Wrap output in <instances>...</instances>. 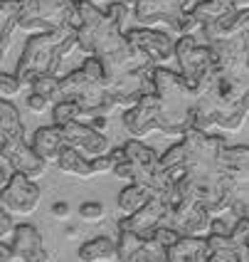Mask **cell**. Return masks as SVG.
<instances>
[{
    "mask_svg": "<svg viewBox=\"0 0 249 262\" xmlns=\"http://www.w3.org/2000/svg\"><path fill=\"white\" fill-rule=\"evenodd\" d=\"M74 47H79V37H77V28L72 25L52 32H35L25 42L15 74L22 79V84H32V79L42 74H57L62 62L69 57Z\"/></svg>",
    "mask_w": 249,
    "mask_h": 262,
    "instance_id": "6da1fadb",
    "label": "cell"
},
{
    "mask_svg": "<svg viewBox=\"0 0 249 262\" xmlns=\"http://www.w3.org/2000/svg\"><path fill=\"white\" fill-rule=\"evenodd\" d=\"M153 84L161 99V134L183 139L192 129V109L200 94L185 82L180 72L165 67L153 70Z\"/></svg>",
    "mask_w": 249,
    "mask_h": 262,
    "instance_id": "7a4b0ae2",
    "label": "cell"
},
{
    "mask_svg": "<svg viewBox=\"0 0 249 262\" xmlns=\"http://www.w3.org/2000/svg\"><path fill=\"white\" fill-rule=\"evenodd\" d=\"M79 30L82 10L77 0H22V17L20 30L25 32H52L59 28Z\"/></svg>",
    "mask_w": 249,
    "mask_h": 262,
    "instance_id": "3957f363",
    "label": "cell"
},
{
    "mask_svg": "<svg viewBox=\"0 0 249 262\" xmlns=\"http://www.w3.org/2000/svg\"><path fill=\"white\" fill-rule=\"evenodd\" d=\"M176 62L180 67V74L197 94L210 82V77L217 72V57L212 45L195 35H183L176 42Z\"/></svg>",
    "mask_w": 249,
    "mask_h": 262,
    "instance_id": "277c9868",
    "label": "cell"
},
{
    "mask_svg": "<svg viewBox=\"0 0 249 262\" xmlns=\"http://www.w3.org/2000/svg\"><path fill=\"white\" fill-rule=\"evenodd\" d=\"M180 141L185 144V151H188V173L190 176H207L222 171V151L227 148V141L222 134L190 129Z\"/></svg>",
    "mask_w": 249,
    "mask_h": 262,
    "instance_id": "5b68a950",
    "label": "cell"
},
{
    "mask_svg": "<svg viewBox=\"0 0 249 262\" xmlns=\"http://www.w3.org/2000/svg\"><path fill=\"white\" fill-rule=\"evenodd\" d=\"M188 8L190 0H136L133 17L141 28L168 30L170 35H178V23Z\"/></svg>",
    "mask_w": 249,
    "mask_h": 262,
    "instance_id": "8992f818",
    "label": "cell"
},
{
    "mask_svg": "<svg viewBox=\"0 0 249 262\" xmlns=\"http://www.w3.org/2000/svg\"><path fill=\"white\" fill-rule=\"evenodd\" d=\"M153 64H148V67H138V70H133V72H126L116 77V79H111L106 89H109V94L114 97V102H116V109H131L136 104L141 102L146 94H153L156 92V84H153Z\"/></svg>",
    "mask_w": 249,
    "mask_h": 262,
    "instance_id": "52a82bcc",
    "label": "cell"
},
{
    "mask_svg": "<svg viewBox=\"0 0 249 262\" xmlns=\"http://www.w3.org/2000/svg\"><path fill=\"white\" fill-rule=\"evenodd\" d=\"M126 37L133 47L143 50L151 62L156 67H165L170 59H176V37L168 30H156V28H131L126 30Z\"/></svg>",
    "mask_w": 249,
    "mask_h": 262,
    "instance_id": "ba28073f",
    "label": "cell"
},
{
    "mask_svg": "<svg viewBox=\"0 0 249 262\" xmlns=\"http://www.w3.org/2000/svg\"><path fill=\"white\" fill-rule=\"evenodd\" d=\"M40 201H42V188L37 186V181L22 173H15L0 195V205L10 210L13 215H32Z\"/></svg>",
    "mask_w": 249,
    "mask_h": 262,
    "instance_id": "9c48e42d",
    "label": "cell"
},
{
    "mask_svg": "<svg viewBox=\"0 0 249 262\" xmlns=\"http://www.w3.org/2000/svg\"><path fill=\"white\" fill-rule=\"evenodd\" d=\"M123 129L129 131L131 139H143L153 131H161V99L158 94H146L141 102L126 109L123 117H121Z\"/></svg>",
    "mask_w": 249,
    "mask_h": 262,
    "instance_id": "30bf717a",
    "label": "cell"
},
{
    "mask_svg": "<svg viewBox=\"0 0 249 262\" xmlns=\"http://www.w3.org/2000/svg\"><path fill=\"white\" fill-rule=\"evenodd\" d=\"M64 129V139H67V146H72L77 151H82L89 159H96V156H104L111 151V141L104 131H96L89 121H72Z\"/></svg>",
    "mask_w": 249,
    "mask_h": 262,
    "instance_id": "8fae6325",
    "label": "cell"
},
{
    "mask_svg": "<svg viewBox=\"0 0 249 262\" xmlns=\"http://www.w3.org/2000/svg\"><path fill=\"white\" fill-rule=\"evenodd\" d=\"M10 245L17 255V262H52V252L44 248L40 230L30 223H22L15 228Z\"/></svg>",
    "mask_w": 249,
    "mask_h": 262,
    "instance_id": "7c38bea8",
    "label": "cell"
},
{
    "mask_svg": "<svg viewBox=\"0 0 249 262\" xmlns=\"http://www.w3.org/2000/svg\"><path fill=\"white\" fill-rule=\"evenodd\" d=\"M163 223H165V203H163V195H156V198H153L151 203L143 205L138 213L123 215V220L118 223V228L133 230L136 235H141L143 240H151Z\"/></svg>",
    "mask_w": 249,
    "mask_h": 262,
    "instance_id": "4fadbf2b",
    "label": "cell"
},
{
    "mask_svg": "<svg viewBox=\"0 0 249 262\" xmlns=\"http://www.w3.org/2000/svg\"><path fill=\"white\" fill-rule=\"evenodd\" d=\"M249 32V8H237L230 15H225L222 20L212 23L203 28V37L207 45L212 42H222V40H232V37H239V35H247Z\"/></svg>",
    "mask_w": 249,
    "mask_h": 262,
    "instance_id": "5bb4252c",
    "label": "cell"
},
{
    "mask_svg": "<svg viewBox=\"0 0 249 262\" xmlns=\"http://www.w3.org/2000/svg\"><path fill=\"white\" fill-rule=\"evenodd\" d=\"M25 144V124L10 99L0 102V151H10L15 146Z\"/></svg>",
    "mask_w": 249,
    "mask_h": 262,
    "instance_id": "9a60e30c",
    "label": "cell"
},
{
    "mask_svg": "<svg viewBox=\"0 0 249 262\" xmlns=\"http://www.w3.org/2000/svg\"><path fill=\"white\" fill-rule=\"evenodd\" d=\"M3 156H8V161L13 163V168L17 173L28 176L32 181H40L44 173H47V161L32 148V146L25 141V144L15 146L10 151H0Z\"/></svg>",
    "mask_w": 249,
    "mask_h": 262,
    "instance_id": "2e32d148",
    "label": "cell"
},
{
    "mask_svg": "<svg viewBox=\"0 0 249 262\" xmlns=\"http://www.w3.org/2000/svg\"><path fill=\"white\" fill-rule=\"evenodd\" d=\"M30 146L42 156L47 163H57L59 154L64 151L67 146V139H64V129L52 124V126H40V129L32 134V141Z\"/></svg>",
    "mask_w": 249,
    "mask_h": 262,
    "instance_id": "e0dca14e",
    "label": "cell"
},
{
    "mask_svg": "<svg viewBox=\"0 0 249 262\" xmlns=\"http://www.w3.org/2000/svg\"><path fill=\"white\" fill-rule=\"evenodd\" d=\"M222 171L235 181L237 188L249 186V146H227L222 151Z\"/></svg>",
    "mask_w": 249,
    "mask_h": 262,
    "instance_id": "ac0fdd59",
    "label": "cell"
},
{
    "mask_svg": "<svg viewBox=\"0 0 249 262\" xmlns=\"http://www.w3.org/2000/svg\"><path fill=\"white\" fill-rule=\"evenodd\" d=\"M22 17V0H0V52L8 55L13 45V32L20 30Z\"/></svg>",
    "mask_w": 249,
    "mask_h": 262,
    "instance_id": "d6986e66",
    "label": "cell"
},
{
    "mask_svg": "<svg viewBox=\"0 0 249 262\" xmlns=\"http://www.w3.org/2000/svg\"><path fill=\"white\" fill-rule=\"evenodd\" d=\"M168 257H170V262H207L210 260L207 237L183 235L173 248H168Z\"/></svg>",
    "mask_w": 249,
    "mask_h": 262,
    "instance_id": "ffe728a7",
    "label": "cell"
},
{
    "mask_svg": "<svg viewBox=\"0 0 249 262\" xmlns=\"http://www.w3.org/2000/svg\"><path fill=\"white\" fill-rule=\"evenodd\" d=\"M57 166H59L62 173L74 176V178H82V181H87V178H94V176H96L91 159L84 156L82 151L72 148V146H64V151L59 154V159H57Z\"/></svg>",
    "mask_w": 249,
    "mask_h": 262,
    "instance_id": "44dd1931",
    "label": "cell"
},
{
    "mask_svg": "<svg viewBox=\"0 0 249 262\" xmlns=\"http://www.w3.org/2000/svg\"><path fill=\"white\" fill-rule=\"evenodd\" d=\"M156 195H158V193L153 188H148V186H143V183H129L116 198L118 210H121L123 215H133V213H138L146 203H151Z\"/></svg>",
    "mask_w": 249,
    "mask_h": 262,
    "instance_id": "7402d4cb",
    "label": "cell"
},
{
    "mask_svg": "<svg viewBox=\"0 0 249 262\" xmlns=\"http://www.w3.org/2000/svg\"><path fill=\"white\" fill-rule=\"evenodd\" d=\"M79 262H116L118 260V243L111 237H94L77 250Z\"/></svg>",
    "mask_w": 249,
    "mask_h": 262,
    "instance_id": "603a6c76",
    "label": "cell"
},
{
    "mask_svg": "<svg viewBox=\"0 0 249 262\" xmlns=\"http://www.w3.org/2000/svg\"><path fill=\"white\" fill-rule=\"evenodd\" d=\"M212 233V213L205 203H195L192 210L185 215L180 225V235H190V237H207Z\"/></svg>",
    "mask_w": 249,
    "mask_h": 262,
    "instance_id": "cb8c5ba5",
    "label": "cell"
},
{
    "mask_svg": "<svg viewBox=\"0 0 249 262\" xmlns=\"http://www.w3.org/2000/svg\"><path fill=\"white\" fill-rule=\"evenodd\" d=\"M146 240L133 230L118 228V262H143L146 260Z\"/></svg>",
    "mask_w": 249,
    "mask_h": 262,
    "instance_id": "d4e9b609",
    "label": "cell"
},
{
    "mask_svg": "<svg viewBox=\"0 0 249 262\" xmlns=\"http://www.w3.org/2000/svg\"><path fill=\"white\" fill-rule=\"evenodd\" d=\"M207 248H210V260L207 262H242L232 235H207Z\"/></svg>",
    "mask_w": 249,
    "mask_h": 262,
    "instance_id": "484cf974",
    "label": "cell"
},
{
    "mask_svg": "<svg viewBox=\"0 0 249 262\" xmlns=\"http://www.w3.org/2000/svg\"><path fill=\"white\" fill-rule=\"evenodd\" d=\"M190 10L197 15V20L203 23V28H207V25L222 20L225 15H230L232 10H237V8L232 3H225V0H197Z\"/></svg>",
    "mask_w": 249,
    "mask_h": 262,
    "instance_id": "4316f807",
    "label": "cell"
},
{
    "mask_svg": "<svg viewBox=\"0 0 249 262\" xmlns=\"http://www.w3.org/2000/svg\"><path fill=\"white\" fill-rule=\"evenodd\" d=\"M84 117V112H82V106L72 99H62V102H55L52 106V121L57 124V126H67V124H72L77 119Z\"/></svg>",
    "mask_w": 249,
    "mask_h": 262,
    "instance_id": "83f0119b",
    "label": "cell"
},
{
    "mask_svg": "<svg viewBox=\"0 0 249 262\" xmlns=\"http://www.w3.org/2000/svg\"><path fill=\"white\" fill-rule=\"evenodd\" d=\"M59 82H62V77H57V74H42V77L32 79L30 89L37 92V94L49 97L52 102H59Z\"/></svg>",
    "mask_w": 249,
    "mask_h": 262,
    "instance_id": "f1b7e54d",
    "label": "cell"
},
{
    "mask_svg": "<svg viewBox=\"0 0 249 262\" xmlns=\"http://www.w3.org/2000/svg\"><path fill=\"white\" fill-rule=\"evenodd\" d=\"M20 89H22V79L17 74H8V72L0 74V97L3 99H13Z\"/></svg>",
    "mask_w": 249,
    "mask_h": 262,
    "instance_id": "f546056e",
    "label": "cell"
},
{
    "mask_svg": "<svg viewBox=\"0 0 249 262\" xmlns=\"http://www.w3.org/2000/svg\"><path fill=\"white\" fill-rule=\"evenodd\" d=\"M79 215L87 223H99V220L106 218V208L99 201H87V203L79 205Z\"/></svg>",
    "mask_w": 249,
    "mask_h": 262,
    "instance_id": "4dcf8cb0",
    "label": "cell"
},
{
    "mask_svg": "<svg viewBox=\"0 0 249 262\" xmlns=\"http://www.w3.org/2000/svg\"><path fill=\"white\" fill-rule=\"evenodd\" d=\"M143 250H146V260L148 262H170V257H168V248H165L163 243H158L156 237L146 240Z\"/></svg>",
    "mask_w": 249,
    "mask_h": 262,
    "instance_id": "1f68e13d",
    "label": "cell"
},
{
    "mask_svg": "<svg viewBox=\"0 0 249 262\" xmlns=\"http://www.w3.org/2000/svg\"><path fill=\"white\" fill-rule=\"evenodd\" d=\"M106 13L111 15L121 28H126L129 17L133 15V8L131 5H126V3H121V0H111V3H109V8H106Z\"/></svg>",
    "mask_w": 249,
    "mask_h": 262,
    "instance_id": "d6a6232c",
    "label": "cell"
},
{
    "mask_svg": "<svg viewBox=\"0 0 249 262\" xmlns=\"http://www.w3.org/2000/svg\"><path fill=\"white\" fill-rule=\"evenodd\" d=\"M15 228H17V225H15V220H13V213L3 208V213H0V240H3V243H10Z\"/></svg>",
    "mask_w": 249,
    "mask_h": 262,
    "instance_id": "836d02e7",
    "label": "cell"
},
{
    "mask_svg": "<svg viewBox=\"0 0 249 262\" xmlns=\"http://www.w3.org/2000/svg\"><path fill=\"white\" fill-rule=\"evenodd\" d=\"M153 237H156L158 243H163L165 248H173V245H176V243L180 240V237H183V235L178 233L176 228H170V225H165V223H163L161 228L156 230V235H153Z\"/></svg>",
    "mask_w": 249,
    "mask_h": 262,
    "instance_id": "e575fe53",
    "label": "cell"
},
{
    "mask_svg": "<svg viewBox=\"0 0 249 262\" xmlns=\"http://www.w3.org/2000/svg\"><path fill=\"white\" fill-rule=\"evenodd\" d=\"M49 104H52V99H49V97H44V94H37V92H30V97H28V109L32 112V114H44V112L49 109Z\"/></svg>",
    "mask_w": 249,
    "mask_h": 262,
    "instance_id": "d590c367",
    "label": "cell"
},
{
    "mask_svg": "<svg viewBox=\"0 0 249 262\" xmlns=\"http://www.w3.org/2000/svg\"><path fill=\"white\" fill-rule=\"evenodd\" d=\"M91 163H94V171H96V176H102V173H114V168H116V161L111 159V154L96 156V159H91Z\"/></svg>",
    "mask_w": 249,
    "mask_h": 262,
    "instance_id": "8d00e7d4",
    "label": "cell"
},
{
    "mask_svg": "<svg viewBox=\"0 0 249 262\" xmlns=\"http://www.w3.org/2000/svg\"><path fill=\"white\" fill-rule=\"evenodd\" d=\"M15 173H17V171L13 168V163L8 161V156H3V154H0V188H5V186L13 181Z\"/></svg>",
    "mask_w": 249,
    "mask_h": 262,
    "instance_id": "74e56055",
    "label": "cell"
},
{
    "mask_svg": "<svg viewBox=\"0 0 249 262\" xmlns=\"http://www.w3.org/2000/svg\"><path fill=\"white\" fill-rule=\"evenodd\" d=\"M49 213H52L55 220H67L69 218V203L67 201H57V203H52Z\"/></svg>",
    "mask_w": 249,
    "mask_h": 262,
    "instance_id": "f35d334b",
    "label": "cell"
},
{
    "mask_svg": "<svg viewBox=\"0 0 249 262\" xmlns=\"http://www.w3.org/2000/svg\"><path fill=\"white\" fill-rule=\"evenodd\" d=\"M89 124L96 131H106L109 129V117L106 114H96V117H89Z\"/></svg>",
    "mask_w": 249,
    "mask_h": 262,
    "instance_id": "ab89813d",
    "label": "cell"
},
{
    "mask_svg": "<svg viewBox=\"0 0 249 262\" xmlns=\"http://www.w3.org/2000/svg\"><path fill=\"white\" fill-rule=\"evenodd\" d=\"M77 235H79V230H77L74 225H69V228L64 230V237H67V240H77Z\"/></svg>",
    "mask_w": 249,
    "mask_h": 262,
    "instance_id": "60d3db41",
    "label": "cell"
},
{
    "mask_svg": "<svg viewBox=\"0 0 249 262\" xmlns=\"http://www.w3.org/2000/svg\"><path fill=\"white\" fill-rule=\"evenodd\" d=\"M225 3H232L235 8H249V0H225Z\"/></svg>",
    "mask_w": 249,
    "mask_h": 262,
    "instance_id": "b9f144b4",
    "label": "cell"
},
{
    "mask_svg": "<svg viewBox=\"0 0 249 262\" xmlns=\"http://www.w3.org/2000/svg\"><path fill=\"white\" fill-rule=\"evenodd\" d=\"M77 3H99V0H77Z\"/></svg>",
    "mask_w": 249,
    "mask_h": 262,
    "instance_id": "7bdbcfd3",
    "label": "cell"
},
{
    "mask_svg": "<svg viewBox=\"0 0 249 262\" xmlns=\"http://www.w3.org/2000/svg\"><path fill=\"white\" fill-rule=\"evenodd\" d=\"M195 3H197V0H190V8H192V5H195Z\"/></svg>",
    "mask_w": 249,
    "mask_h": 262,
    "instance_id": "ee69618b",
    "label": "cell"
},
{
    "mask_svg": "<svg viewBox=\"0 0 249 262\" xmlns=\"http://www.w3.org/2000/svg\"><path fill=\"white\" fill-rule=\"evenodd\" d=\"M143 262H148V260H143Z\"/></svg>",
    "mask_w": 249,
    "mask_h": 262,
    "instance_id": "f6af8a7d",
    "label": "cell"
}]
</instances>
